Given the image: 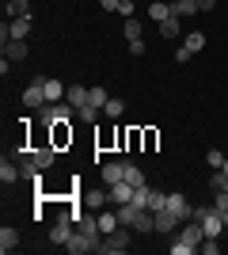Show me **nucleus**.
<instances>
[{"label": "nucleus", "mask_w": 228, "mask_h": 255, "mask_svg": "<svg viewBox=\"0 0 228 255\" xmlns=\"http://www.w3.org/2000/svg\"><path fill=\"white\" fill-rule=\"evenodd\" d=\"M73 118H76V107L69 103V99H61V103H42V107H38V122H42V126L73 122Z\"/></svg>", "instance_id": "1"}, {"label": "nucleus", "mask_w": 228, "mask_h": 255, "mask_svg": "<svg viewBox=\"0 0 228 255\" xmlns=\"http://www.w3.org/2000/svg\"><path fill=\"white\" fill-rule=\"evenodd\" d=\"M122 252H130V225H118L114 233L99 240V255H122Z\"/></svg>", "instance_id": "2"}, {"label": "nucleus", "mask_w": 228, "mask_h": 255, "mask_svg": "<svg viewBox=\"0 0 228 255\" xmlns=\"http://www.w3.org/2000/svg\"><path fill=\"white\" fill-rule=\"evenodd\" d=\"M99 240H103V236H87V233H80V229H73V236H69L65 252H69V255H87V252H99Z\"/></svg>", "instance_id": "3"}, {"label": "nucleus", "mask_w": 228, "mask_h": 255, "mask_svg": "<svg viewBox=\"0 0 228 255\" xmlns=\"http://www.w3.org/2000/svg\"><path fill=\"white\" fill-rule=\"evenodd\" d=\"M23 107H27V111H34V107H42L46 103V76H34L31 84H27V92H23Z\"/></svg>", "instance_id": "4"}, {"label": "nucleus", "mask_w": 228, "mask_h": 255, "mask_svg": "<svg viewBox=\"0 0 228 255\" xmlns=\"http://www.w3.org/2000/svg\"><path fill=\"white\" fill-rule=\"evenodd\" d=\"M175 240H183V244H190V248L198 252V244L206 240V229H202V221H194V217H190V221H183V229H179V236H175Z\"/></svg>", "instance_id": "5"}, {"label": "nucleus", "mask_w": 228, "mask_h": 255, "mask_svg": "<svg viewBox=\"0 0 228 255\" xmlns=\"http://www.w3.org/2000/svg\"><path fill=\"white\" fill-rule=\"evenodd\" d=\"M110 202V191H103V187H87V191H80V206L84 210H103V206Z\"/></svg>", "instance_id": "6"}, {"label": "nucleus", "mask_w": 228, "mask_h": 255, "mask_svg": "<svg viewBox=\"0 0 228 255\" xmlns=\"http://www.w3.org/2000/svg\"><path fill=\"white\" fill-rule=\"evenodd\" d=\"M99 179L114 187V183H126V160H107L103 168H99Z\"/></svg>", "instance_id": "7"}, {"label": "nucleus", "mask_w": 228, "mask_h": 255, "mask_svg": "<svg viewBox=\"0 0 228 255\" xmlns=\"http://www.w3.org/2000/svg\"><path fill=\"white\" fill-rule=\"evenodd\" d=\"M167 210H171L179 221H190V217H194V206L186 202V194H179V191L167 194Z\"/></svg>", "instance_id": "8"}, {"label": "nucleus", "mask_w": 228, "mask_h": 255, "mask_svg": "<svg viewBox=\"0 0 228 255\" xmlns=\"http://www.w3.org/2000/svg\"><path fill=\"white\" fill-rule=\"evenodd\" d=\"M179 225H183V221H179V217H175L167 206H163V210H156V233H160V236H171Z\"/></svg>", "instance_id": "9"}, {"label": "nucleus", "mask_w": 228, "mask_h": 255, "mask_svg": "<svg viewBox=\"0 0 228 255\" xmlns=\"http://www.w3.org/2000/svg\"><path fill=\"white\" fill-rule=\"evenodd\" d=\"M19 179H23L19 164H15L11 156H4V160H0V183H8V187H11V183H19Z\"/></svg>", "instance_id": "10"}, {"label": "nucleus", "mask_w": 228, "mask_h": 255, "mask_svg": "<svg viewBox=\"0 0 228 255\" xmlns=\"http://www.w3.org/2000/svg\"><path fill=\"white\" fill-rule=\"evenodd\" d=\"M50 129H54V137H50V145H54V149L73 145V126H69V122H57V126H50Z\"/></svg>", "instance_id": "11"}, {"label": "nucleus", "mask_w": 228, "mask_h": 255, "mask_svg": "<svg viewBox=\"0 0 228 255\" xmlns=\"http://www.w3.org/2000/svg\"><path fill=\"white\" fill-rule=\"evenodd\" d=\"M15 248H19V229H15V225H4V229H0V252L8 255V252H15Z\"/></svg>", "instance_id": "12"}, {"label": "nucleus", "mask_w": 228, "mask_h": 255, "mask_svg": "<svg viewBox=\"0 0 228 255\" xmlns=\"http://www.w3.org/2000/svg\"><path fill=\"white\" fill-rule=\"evenodd\" d=\"M27 34H31V15L8 19V42H11V38H23V42H27Z\"/></svg>", "instance_id": "13"}, {"label": "nucleus", "mask_w": 228, "mask_h": 255, "mask_svg": "<svg viewBox=\"0 0 228 255\" xmlns=\"http://www.w3.org/2000/svg\"><path fill=\"white\" fill-rule=\"evenodd\" d=\"M107 191H110V202H114V206L133 202V187H130V183H114V187H107Z\"/></svg>", "instance_id": "14"}, {"label": "nucleus", "mask_w": 228, "mask_h": 255, "mask_svg": "<svg viewBox=\"0 0 228 255\" xmlns=\"http://www.w3.org/2000/svg\"><path fill=\"white\" fill-rule=\"evenodd\" d=\"M65 92H69V88L61 84V80L46 76V103H61V99H65Z\"/></svg>", "instance_id": "15"}, {"label": "nucleus", "mask_w": 228, "mask_h": 255, "mask_svg": "<svg viewBox=\"0 0 228 255\" xmlns=\"http://www.w3.org/2000/svg\"><path fill=\"white\" fill-rule=\"evenodd\" d=\"M54 156H57V149L50 145V141H46V145H34V164H38V168H50Z\"/></svg>", "instance_id": "16"}, {"label": "nucleus", "mask_w": 228, "mask_h": 255, "mask_svg": "<svg viewBox=\"0 0 228 255\" xmlns=\"http://www.w3.org/2000/svg\"><path fill=\"white\" fill-rule=\"evenodd\" d=\"M171 15H179V19L198 15V0H171Z\"/></svg>", "instance_id": "17"}, {"label": "nucleus", "mask_w": 228, "mask_h": 255, "mask_svg": "<svg viewBox=\"0 0 228 255\" xmlns=\"http://www.w3.org/2000/svg\"><path fill=\"white\" fill-rule=\"evenodd\" d=\"M4 57H8V61H23V57H27V42H23V38L4 42Z\"/></svg>", "instance_id": "18"}, {"label": "nucleus", "mask_w": 228, "mask_h": 255, "mask_svg": "<svg viewBox=\"0 0 228 255\" xmlns=\"http://www.w3.org/2000/svg\"><path fill=\"white\" fill-rule=\"evenodd\" d=\"M4 11H8V19H23V15H31V4L27 0H4Z\"/></svg>", "instance_id": "19"}, {"label": "nucleus", "mask_w": 228, "mask_h": 255, "mask_svg": "<svg viewBox=\"0 0 228 255\" xmlns=\"http://www.w3.org/2000/svg\"><path fill=\"white\" fill-rule=\"evenodd\" d=\"M65 99L80 111V107H87V88L84 84H69V92H65Z\"/></svg>", "instance_id": "20"}, {"label": "nucleus", "mask_w": 228, "mask_h": 255, "mask_svg": "<svg viewBox=\"0 0 228 255\" xmlns=\"http://www.w3.org/2000/svg\"><path fill=\"white\" fill-rule=\"evenodd\" d=\"M206 42H209V38H206V31H186V50H190V53H202V50H206Z\"/></svg>", "instance_id": "21"}, {"label": "nucleus", "mask_w": 228, "mask_h": 255, "mask_svg": "<svg viewBox=\"0 0 228 255\" xmlns=\"http://www.w3.org/2000/svg\"><path fill=\"white\" fill-rule=\"evenodd\" d=\"M149 15H152L156 23L171 19V4H163V0H152V4H149Z\"/></svg>", "instance_id": "22"}, {"label": "nucleus", "mask_w": 228, "mask_h": 255, "mask_svg": "<svg viewBox=\"0 0 228 255\" xmlns=\"http://www.w3.org/2000/svg\"><path fill=\"white\" fill-rule=\"evenodd\" d=\"M107 88H87V107H95V111H103L107 107Z\"/></svg>", "instance_id": "23"}, {"label": "nucleus", "mask_w": 228, "mask_h": 255, "mask_svg": "<svg viewBox=\"0 0 228 255\" xmlns=\"http://www.w3.org/2000/svg\"><path fill=\"white\" fill-rule=\"evenodd\" d=\"M126 183L130 187H145V171L133 164V160H126Z\"/></svg>", "instance_id": "24"}, {"label": "nucleus", "mask_w": 228, "mask_h": 255, "mask_svg": "<svg viewBox=\"0 0 228 255\" xmlns=\"http://www.w3.org/2000/svg\"><path fill=\"white\" fill-rule=\"evenodd\" d=\"M179 31H183V27H179V15H171V19L160 23V38H179Z\"/></svg>", "instance_id": "25"}, {"label": "nucleus", "mask_w": 228, "mask_h": 255, "mask_svg": "<svg viewBox=\"0 0 228 255\" xmlns=\"http://www.w3.org/2000/svg\"><path fill=\"white\" fill-rule=\"evenodd\" d=\"M118 213H103V210H99V229H103V236H107V233H114V229H118Z\"/></svg>", "instance_id": "26"}, {"label": "nucleus", "mask_w": 228, "mask_h": 255, "mask_svg": "<svg viewBox=\"0 0 228 255\" xmlns=\"http://www.w3.org/2000/svg\"><path fill=\"white\" fill-rule=\"evenodd\" d=\"M103 115H107V118H122V115H126V103L110 96V99H107V107H103Z\"/></svg>", "instance_id": "27"}, {"label": "nucleus", "mask_w": 228, "mask_h": 255, "mask_svg": "<svg viewBox=\"0 0 228 255\" xmlns=\"http://www.w3.org/2000/svg\"><path fill=\"white\" fill-rule=\"evenodd\" d=\"M163 206H167V194L156 191V187H149V210L156 213V210H163Z\"/></svg>", "instance_id": "28"}, {"label": "nucleus", "mask_w": 228, "mask_h": 255, "mask_svg": "<svg viewBox=\"0 0 228 255\" xmlns=\"http://www.w3.org/2000/svg\"><path fill=\"white\" fill-rule=\"evenodd\" d=\"M225 160H228V156H225L221 149H209V152H206V164H209L213 171H221V168H225Z\"/></svg>", "instance_id": "29"}, {"label": "nucleus", "mask_w": 228, "mask_h": 255, "mask_svg": "<svg viewBox=\"0 0 228 255\" xmlns=\"http://www.w3.org/2000/svg\"><path fill=\"white\" fill-rule=\"evenodd\" d=\"M141 34H145L141 23H137V19H126V38H130V42H133V38H141Z\"/></svg>", "instance_id": "30"}, {"label": "nucleus", "mask_w": 228, "mask_h": 255, "mask_svg": "<svg viewBox=\"0 0 228 255\" xmlns=\"http://www.w3.org/2000/svg\"><path fill=\"white\" fill-rule=\"evenodd\" d=\"M198 252H206V255H217L221 252V244H217V236H206L202 244H198Z\"/></svg>", "instance_id": "31"}, {"label": "nucleus", "mask_w": 228, "mask_h": 255, "mask_svg": "<svg viewBox=\"0 0 228 255\" xmlns=\"http://www.w3.org/2000/svg\"><path fill=\"white\" fill-rule=\"evenodd\" d=\"M76 118H80V122H99V111H95V107H80Z\"/></svg>", "instance_id": "32"}, {"label": "nucleus", "mask_w": 228, "mask_h": 255, "mask_svg": "<svg viewBox=\"0 0 228 255\" xmlns=\"http://www.w3.org/2000/svg\"><path fill=\"white\" fill-rule=\"evenodd\" d=\"M145 50H149L145 38H133V42H130V57H145Z\"/></svg>", "instance_id": "33"}, {"label": "nucleus", "mask_w": 228, "mask_h": 255, "mask_svg": "<svg viewBox=\"0 0 228 255\" xmlns=\"http://www.w3.org/2000/svg\"><path fill=\"white\" fill-rule=\"evenodd\" d=\"M171 255H194V248L183 244V240H175V244H171Z\"/></svg>", "instance_id": "34"}, {"label": "nucleus", "mask_w": 228, "mask_h": 255, "mask_svg": "<svg viewBox=\"0 0 228 255\" xmlns=\"http://www.w3.org/2000/svg\"><path fill=\"white\" fill-rule=\"evenodd\" d=\"M209 187H213V191H221V187H225V171H213V175H209Z\"/></svg>", "instance_id": "35"}, {"label": "nucleus", "mask_w": 228, "mask_h": 255, "mask_svg": "<svg viewBox=\"0 0 228 255\" xmlns=\"http://www.w3.org/2000/svg\"><path fill=\"white\" fill-rule=\"evenodd\" d=\"M118 11L126 15V19H133V0H122V4H118Z\"/></svg>", "instance_id": "36"}, {"label": "nucleus", "mask_w": 228, "mask_h": 255, "mask_svg": "<svg viewBox=\"0 0 228 255\" xmlns=\"http://www.w3.org/2000/svg\"><path fill=\"white\" fill-rule=\"evenodd\" d=\"M190 57H194V53L186 50V46H179V50H175V61H190Z\"/></svg>", "instance_id": "37"}, {"label": "nucleus", "mask_w": 228, "mask_h": 255, "mask_svg": "<svg viewBox=\"0 0 228 255\" xmlns=\"http://www.w3.org/2000/svg\"><path fill=\"white\" fill-rule=\"evenodd\" d=\"M145 149H156V129H145Z\"/></svg>", "instance_id": "38"}, {"label": "nucleus", "mask_w": 228, "mask_h": 255, "mask_svg": "<svg viewBox=\"0 0 228 255\" xmlns=\"http://www.w3.org/2000/svg\"><path fill=\"white\" fill-rule=\"evenodd\" d=\"M217 8V0H198V11H213Z\"/></svg>", "instance_id": "39"}, {"label": "nucleus", "mask_w": 228, "mask_h": 255, "mask_svg": "<svg viewBox=\"0 0 228 255\" xmlns=\"http://www.w3.org/2000/svg\"><path fill=\"white\" fill-rule=\"evenodd\" d=\"M99 4H103L107 11H118V4H122V0H99Z\"/></svg>", "instance_id": "40"}, {"label": "nucleus", "mask_w": 228, "mask_h": 255, "mask_svg": "<svg viewBox=\"0 0 228 255\" xmlns=\"http://www.w3.org/2000/svg\"><path fill=\"white\" fill-rule=\"evenodd\" d=\"M221 221H225V229H228V210H225V213H221Z\"/></svg>", "instance_id": "41"}, {"label": "nucleus", "mask_w": 228, "mask_h": 255, "mask_svg": "<svg viewBox=\"0 0 228 255\" xmlns=\"http://www.w3.org/2000/svg\"><path fill=\"white\" fill-rule=\"evenodd\" d=\"M221 171H225V175H228V160H225V168H221Z\"/></svg>", "instance_id": "42"}]
</instances>
